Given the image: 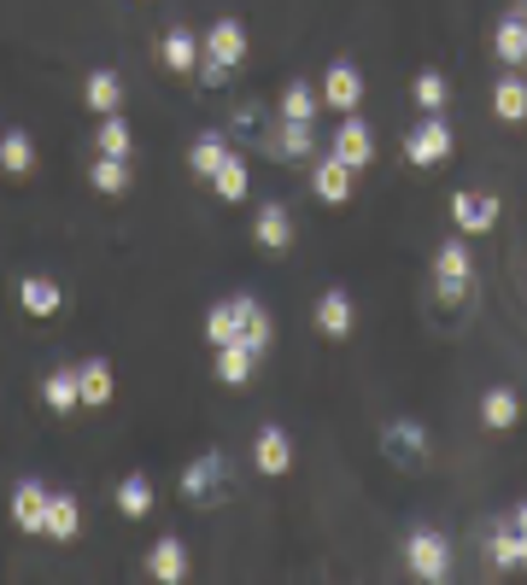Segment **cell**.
Here are the masks:
<instances>
[{
    "instance_id": "cell-18",
    "label": "cell",
    "mask_w": 527,
    "mask_h": 585,
    "mask_svg": "<svg viewBox=\"0 0 527 585\" xmlns=\"http://www.w3.org/2000/svg\"><path fill=\"white\" fill-rule=\"evenodd\" d=\"M18 305H24L30 317H59L65 292H59V281H48V276H24L18 281Z\"/></svg>"
},
{
    "instance_id": "cell-28",
    "label": "cell",
    "mask_w": 527,
    "mask_h": 585,
    "mask_svg": "<svg viewBox=\"0 0 527 585\" xmlns=\"http://www.w3.org/2000/svg\"><path fill=\"white\" fill-rule=\"evenodd\" d=\"M516 415H521V404H516V392L510 387H493V392H486V399H480V422L486 428H516Z\"/></svg>"
},
{
    "instance_id": "cell-13",
    "label": "cell",
    "mask_w": 527,
    "mask_h": 585,
    "mask_svg": "<svg viewBox=\"0 0 527 585\" xmlns=\"http://www.w3.org/2000/svg\"><path fill=\"white\" fill-rule=\"evenodd\" d=\"M252 463H258L264 474H288V469H293V439L281 433V428H258V439H252Z\"/></svg>"
},
{
    "instance_id": "cell-38",
    "label": "cell",
    "mask_w": 527,
    "mask_h": 585,
    "mask_svg": "<svg viewBox=\"0 0 527 585\" xmlns=\"http://www.w3.org/2000/svg\"><path fill=\"white\" fill-rule=\"evenodd\" d=\"M510 527H516V538H521V568H527V504L510 510Z\"/></svg>"
},
{
    "instance_id": "cell-32",
    "label": "cell",
    "mask_w": 527,
    "mask_h": 585,
    "mask_svg": "<svg viewBox=\"0 0 527 585\" xmlns=\"http://www.w3.org/2000/svg\"><path fill=\"white\" fill-rule=\"evenodd\" d=\"M158 53H165V65H170V71H182V76H188V71L199 65V41H194L188 30H170Z\"/></svg>"
},
{
    "instance_id": "cell-39",
    "label": "cell",
    "mask_w": 527,
    "mask_h": 585,
    "mask_svg": "<svg viewBox=\"0 0 527 585\" xmlns=\"http://www.w3.org/2000/svg\"><path fill=\"white\" fill-rule=\"evenodd\" d=\"M521 12H527V0H521Z\"/></svg>"
},
{
    "instance_id": "cell-24",
    "label": "cell",
    "mask_w": 527,
    "mask_h": 585,
    "mask_svg": "<svg viewBox=\"0 0 527 585\" xmlns=\"http://www.w3.org/2000/svg\"><path fill=\"white\" fill-rule=\"evenodd\" d=\"M42 404L53 415H71L76 404H83V392H76V369H53L48 381H42Z\"/></svg>"
},
{
    "instance_id": "cell-2",
    "label": "cell",
    "mask_w": 527,
    "mask_h": 585,
    "mask_svg": "<svg viewBox=\"0 0 527 585\" xmlns=\"http://www.w3.org/2000/svg\"><path fill=\"white\" fill-rule=\"evenodd\" d=\"M452 146H457L452 123H445L440 112H428V117L416 123V130H404V164H416V171H434V164L452 158Z\"/></svg>"
},
{
    "instance_id": "cell-11",
    "label": "cell",
    "mask_w": 527,
    "mask_h": 585,
    "mask_svg": "<svg viewBox=\"0 0 527 585\" xmlns=\"http://www.w3.org/2000/svg\"><path fill=\"white\" fill-rule=\"evenodd\" d=\"M317 328L329 333V340H347V333L358 328V305L347 299V287H329L317 299Z\"/></svg>"
},
{
    "instance_id": "cell-20",
    "label": "cell",
    "mask_w": 527,
    "mask_h": 585,
    "mask_svg": "<svg viewBox=\"0 0 527 585\" xmlns=\"http://www.w3.org/2000/svg\"><path fill=\"white\" fill-rule=\"evenodd\" d=\"M381 445H388V456H393V463H404V469H416L422 456H428V445H422V428H416V422H393L388 433H381Z\"/></svg>"
},
{
    "instance_id": "cell-15",
    "label": "cell",
    "mask_w": 527,
    "mask_h": 585,
    "mask_svg": "<svg viewBox=\"0 0 527 585\" xmlns=\"http://www.w3.org/2000/svg\"><path fill=\"white\" fill-rule=\"evenodd\" d=\"M264 146H270L276 158H311V146H317V123H288V117H281Z\"/></svg>"
},
{
    "instance_id": "cell-29",
    "label": "cell",
    "mask_w": 527,
    "mask_h": 585,
    "mask_svg": "<svg viewBox=\"0 0 527 585\" xmlns=\"http://www.w3.org/2000/svg\"><path fill=\"white\" fill-rule=\"evenodd\" d=\"M281 117L288 123H317V94H311L306 76H293L288 89H281Z\"/></svg>"
},
{
    "instance_id": "cell-7",
    "label": "cell",
    "mask_w": 527,
    "mask_h": 585,
    "mask_svg": "<svg viewBox=\"0 0 527 585\" xmlns=\"http://www.w3.org/2000/svg\"><path fill=\"white\" fill-rule=\"evenodd\" d=\"M352 182H358V171H352V164H340L334 153L311 164V194H317L322 205H347V194H352Z\"/></svg>"
},
{
    "instance_id": "cell-22",
    "label": "cell",
    "mask_w": 527,
    "mask_h": 585,
    "mask_svg": "<svg viewBox=\"0 0 527 585\" xmlns=\"http://www.w3.org/2000/svg\"><path fill=\"white\" fill-rule=\"evenodd\" d=\"M0 171H7V176H30L35 171V141H30V130H7V135H0Z\"/></svg>"
},
{
    "instance_id": "cell-26",
    "label": "cell",
    "mask_w": 527,
    "mask_h": 585,
    "mask_svg": "<svg viewBox=\"0 0 527 585\" xmlns=\"http://www.w3.org/2000/svg\"><path fill=\"white\" fill-rule=\"evenodd\" d=\"M252 363H258V358H252L240 340H235V346H217V381H223V387H247V381H252Z\"/></svg>"
},
{
    "instance_id": "cell-6",
    "label": "cell",
    "mask_w": 527,
    "mask_h": 585,
    "mask_svg": "<svg viewBox=\"0 0 527 585\" xmlns=\"http://www.w3.org/2000/svg\"><path fill=\"white\" fill-rule=\"evenodd\" d=\"M334 158L340 164H352V171H363V164H375V135H370V123L363 117H340V130H334Z\"/></svg>"
},
{
    "instance_id": "cell-33",
    "label": "cell",
    "mask_w": 527,
    "mask_h": 585,
    "mask_svg": "<svg viewBox=\"0 0 527 585\" xmlns=\"http://www.w3.org/2000/svg\"><path fill=\"white\" fill-rule=\"evenodd\" d=\"M270 340H276V322L258 310V299H252V310H247V328H240V346L252 351V358H264L270 351Z\"/></svg>"
},
{
    "instance_id": "cell-25",
    "label": "cell",
    "mask_w": 527,
    "mask_h": 585,
    "mask_svg": "<svg viewBox=\"0 0 527 585\" xmlns=\"http://www.w3.org/2000/svg\"><path fill=\"white\" fill-rule=\"evenodd\" d=\"M83 100H89V112L112 117V112H124V82H117L112 71H94L89 89H83Z\"/></svg>"
},
{
    "instance_id": "cell-9",
    "label": "cell",
    "mask_w": 527,
    "mask_h": 585,
    "mask_svg": "<svg viewBox=\"0 0 527 585\" xmlns=\"http://www.w3.org/2000/svg\"><path fill=\"white\" fill-rule=\"evenodd\" d=\"M452 223L463 228V235H486V228L498 223V199L493 194H469V187H463V194H452Z\"/></svg>"
},
{
    "instance_id": "cell-34",
    "label": "cell",
    "mask_w": 527,
    "mask_h": 585,
    "mask_svg": "<svg viewBox=\"0 0 527 585\" xmlns=\"http://www.w3.org/2000/svg\"><path fill=\"white\" fill-rule=\"evenodd\" d=\"M94 141H100V153H112V158H130V146H135L130 123L117 117V112H112V117H100V135H94Z\"/></svg>"
},
{
    "instance_id": "cell-23",
    "label": "cell",
    "mask_w": 527,
    "mask_h": 585,
    "mask_svg": "<svg viewBox=\"0 0 527 585\" xmlns=\"http://www.w3.org/2000/svg\"><path fill=\"white\" fill-rule=\"evenodd\" d=\"M223 158H229V141H223L217 130H206L194 141V153H188V171L199 176V182H211L217 171H223Z\"/></svg>"
},
{
    "instance_id": "cell-35",
    "label": "cell",
    "mask_w": 527,
    "mask_h": 585,
    "mask_svg": "<svg viewBox=\"0 0 527 585\" xmlns=\"http://www.w3.org/2000/svg\"><path fill=\"white\" fill-rule=\"evenodd\" d=\"M486 562H493V568H521V538H516V527H498L493 538H486Z\"/></svg>"
},
{
    "instance_id": "cell-30",
    "label": "cell",
    "mask_w": 527,
    "mask_h": 585,
    "mask_svg": "<svg viewBox=\"0 0 527 585\" xmlns=\"http://www.w3.org/2000/svg\"><path fill=\"white\" fill-rule=\"evenodd\" d=\"M211 187H217V199L240 205V199H247V187H252V171H247V164H240V158L229 153V158H223V171L211 176Z\"/></svg>"
},
{
    "instance_id": "cell-8",
    "label": "cell",
    "mask_w": 527,
    "mask_h": 585,
    "mask_svg": "<svg viewBox=\"0 0 527 585\" xmlns=\"http://www.w3.org/2000/svg\"><path fill=\"white\" fill-rule=\"evenodd\" d=\"M322 100H329L334 112H358L363 100V71L352 65V59H334L329 76H322Z\"/></svg>"
},
{
    "instance_id": "cell-19",
    "label": "cell",
    "mask_w": 527,
    "mask_h": 585,
    "mask_svg": "<svg viewBox=\"0 0 527 585\" xmlns=\"http://www.w3.org/2000/svg\"><path fill=\"white\" fill-rule=\"evenodd\" d=\"M76 392H83V404H89V410L112 404V363H106V358L76 363Z\"/></svg>"
},
{
    "instance_id": "cell-36",
    "label": "cell",
    "mask_w": 527,
    "mask_h": 585,
    "mask_svg": "<svg viewBox=\"0 0 527 585\" xmlns=\"http://www.w3.org/2000/svg\"><path fill=\"white\" fill-rule=\"evenodd\" d=\"M117 510H124L130 521H141V515L153 510V486H147V480H141V474H130L124 486H117Z\"/></svg>"
},
{
    "instance_id": "cell-21",
    "label": "cell",
    "mask_w": 527,
    "mask_h": 585,
    "mask_svg": "<svg viewBox=\"0 0 527 585\" xmlns=\"http://www.w3.org/2000/svg\"><path fill=\"white\" fill-rule=\"evenodd\" d=\"M493 112H498V123H527V82L521 76H498L493 82Z\"/></svg>"
},
{
    "instance_id": "cell-31",
    "label": "cell",
    "mask_w": 527,
    "mask_h": 585,
    "mask_svg": "<svg viewBox=\"0 0 527 585\" xmlns=\"http://www.w3.org/2000/svg\"><path fill=\"white\" fill-rule=\"evenodd\" d=\"M89 182L100 187V194H124V187H130V158L100 153V158H94V171H89Z\"/></svg>"
},
{
    "instance_id": "cell-14",
    "label": "cell",
    "mask_w": 527,
    "mask_h": 585,
    "mask_svg": "<svg viewBox=\"0 0 527 585\" xmlns=\"http://www.w3.org/2000/svg\"><path fill=\"white\" fill-rule=\"evenodd\" d=\"M252 240L264 246V253H288L293 246V217L281 212V205H264V212L252 217Z\"/></svg>"
},
{
    "instance_id": "cell-27",
    "label": "cell",
    "mask_w": 527,
    "mask_h": 585,
    "mask_svg": "<svg viewBox=\"0 0 527 585\" xmlns=\"http://www.w3.org/2000/svg\"><path fill=\"white\" fill-rule=\"evenodd\" d=\"M76 521H83L76 497L53 492V497H48V521H42V533H48V538H76Z\"/></svg>"
},
{
    "instance_id": "cell-16",
    "label": "cell",
    "mask_w": 527,
    "mask_h": 585,
    "mask_svg": "<svg viewBox=\"0 0 527 585\" xmlns=\"http://www.w3.org/2000/svg\"><path fill=\"white\" fill-rule=\"evenodd\" d=\"M147 574L165 579V585L188 579V545H182V538H158V545L147 551Z\"/></svg>"
},
{
    "instance_id": "cell-12",
    "label": "cell",
    "mask_w": 527,
    "mask_h": 585,
    "mask_svg": "<svg viewBox=\"0 0 527 585\" xmlns=\"http://www.w3.org/2000/svg\"><path fill=\"white\" fill-rule=\"evenodd\" d=\"M247 310H252L247 292H240V299L211 305V317H206V340H211V346H235V340H240V328H247Z\"/></svg>"
},
{
    "instance_id": "cell-17",
    "label": "cell",
    "mask_w": 527,
    "mask_h": 585,
    "mask_svg": "<svg viewBox=\"0 0 527 585\" xmlns=\"http://www.w3.org/2000/svg\"><path fill=\"white\" fill-rule=\"evenodd\" d=\"M493 53L504 59V65H527V12L498 18V30H493Z\"/></svg>"
},
{
    "instance_id": "cell-10",
    "label": "cell",
    "mask_w": 527,
    "mask_h": 585,
    "mask_svg": "<svg viewBox=\"0 0 527 585\" xmlns=\"http://www.w3.org/2000/svg\"><path fill=\"white\" fill-rule=\"evenodd\" d=\"M48 497H53V492L42 486V480H18V486H12V521H18L30 538L42 533V521H48Z\"/></svg>"
},
{
    "instance_id": "cell-4",
    "label": "cell",
    "mask_w": 527,
    "mask_h": 585,
    "mask_svg": "<svg viewBox=\"0 0 527 585\" xmlns=\"http://www.w3.org/2000/svg\"><path fill=\"white\" fill-rule=\"evenodd\" d=\"M434 287H440V299H469V287H475V258H469V246L463 240H445L440 253H434Z\"/></svg>"
},
{
    "instance_id": "cell-37",
    "label": "cell",
    "mask_w": 527,
    "mask_h": 585,
    "mask_svg": "<svg viewBox=\"0 0 527 585\" xmlns=\"http://www.w3.org/2000/svg\"><path fill=\"white\" fill-rule=\"evenodd\" d=\"M445 100H452L445 76H440V71H422V76H416V106H422V112H440Z\"/></svg>"
},
{
    "instance_id": "cell-5",
    "label": "cell",
    "mask_w": 527,
    "mask_h": 585,
    "mask_svg": "<svg viewBox=\"0 0 527 585\" xmlns=\"http://www.w3.org/2000/svg\"><path fill=\"white\" fill-rule=\"evenodd\" d=\"M223 486H229V456L223 451L194 456L188 474H182V497H188V504H211V497H223Z\"/></svg>"
},
{
    "instance_id": "cell-1",
    "label": "cell",
    "mask_w": 527,
    "mask_h": 585,
    "mask_svg": "<svg viewBox=\"0 0 527 585\" xmlns=\"http://www.w3.org/2000/svg\"><path fill=\"white\" fill-rule=\"evenodd\" d=\"M240 59H247V24L240 18H217L206 35V71H199V82H229Z\"/></svg>"
},
{
    "instance_id": "cell-3",
    "label": "cell",
    "mask_w": 527,
    "mask_h": 585,
    "mask_svg": "<svg viewBox=\"0 0 527 585\" xmlns=\"http://www.w3.org/2000/svg\"><path fill=\"white\" fill-rule=\"evenodd\" d=\"M404 568H411L416 579H445L452 574V538H440L434 527H416L411 538H404Z\"/></svg>"
}]
</instances>
